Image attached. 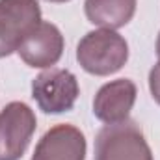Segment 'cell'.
<instances>
[{
    "label": "cell",
    "instance_id": "cell-1",
    "mask_svg": "<svg viewBox=\"0 0 160 160\" xmlns=\"http://www.w3.org/2000/svg\"><path fill=\"white\" fill-rule=\"evenodd\" d=\"M80 67L95 77H108L118 73L128 60V45L116 30L88 32L77 47Z\"/></svg>",
    "mask_w": 160,
    "mask_h": 160
},
{
    "label": "cell",
    "instance_id": "cell-2",
    "mask_svg": "<svg viewBox=\"0 0 160 160\" xmlns=\"http://www.w3.org/2000/svg\"><path fill=\"white\" fill-rule=\"evenodd\" d=\"M95 160H153L151 147L132 119L104 125L95 138Z\"/></svg>",
    "mask_w": 160,
    "mask_h": 160
},
{
    "label": "cell",
    "instance_id": "cell-3",
    "mask_svg": "<svg viewBox=\"0 0 160 160\" xmlns=\"http://www.w3.org/2000/svg\"><path fill=\"white\" fill-rule=\"evenodd\" d=\"M34 110L21 101H13L0 110V160H21L36 132Z\"/></svg>",
    "mask_w": 160,
    "mask_h": 160
},
{
    "label": "cell",
    "instance_id": "cell-4",
    "mask_svg": "<svg viewBox=\"0 0 160 160\" xmlns=\"http://www.w3.org/2000/svg\"><path fill=\"white\" fill-rule=\"evenodd\" d=\"M39 22L38 0H0V58L17 52L24 38Z\"/></svg>",
    "mask_w": 160,
    "mask_h": 160
},
{
    "label": "cell",
    "instance_id": "cell-5",
    "mask_svg": "<svg viewBox=\"0 0 160 160\" xmlns=\"http://www.w3.org/2000/svg\"><path fill=\"white\" fill-rule=\"evenodd\" d=\"M78 95V80L67 69L50 67L32 82V97L45 114H63L73 110Z\"/></svg>",
    "mask_w": 160,
    "mask_h": 160
},
{
    "label": "cell",
    "instance_id": "cell-6",
    "mask_svg": "<svg viewBox=\"0 0 160 160\" xmlns=\"http://www.w3.org/2000/svg\"><path fill=\"white\" fill-rule=\"evenodd\" d=\"M65 41L60 28L52 22L41 21L39 24L24 38L19 47V56L28 67L47 69L60 62Z\"/></svg>",
    "mask_w": 160,
    "mask_h": 160
},
{
    "label": "cell",
    "instance_id": "cell-7",
    "mask_svg": "<svg viewBox=\"0 0 160 160\" xmlns=\"http://www.w3.org/2000/svg\"><path fill=\"white\" fill-rule=\"evenodd\" d=\"M32 160H86V138L75 125L60 123L41 136Z\"/></svg>",
    "mask_w": 160,
    "mask_h": 160
},
{
    "label": "cell",
    "instance_id": "cell-8",
    "mask_svg": "<svg viewBox=\"0 0 160 160\" xmlns=\"http://www.w3.org/2000/svg\"><path fill=\"white\" fill-rule=\"evenodd\" d=\"M136 84L130 78L112 80L101 86V89L97 91L93 99V114L106 125L128 119V114L136 102Z\"/></svg>",
    "mask_w": 160,
    "mask_h": 160
},
{
    "label": "cell",
    "instance_id": "cell-9",
    "mask_svg": "<svg viewBox=\"0 0 160 160\" xmlns=\"http://www.w3.org/2000/svg\"><path fill=\"white\" fill-rule=\"evenodd\" d=\"M86 17L91 24L118 30L128 24L136 13V0H86Z\"/></svg>",
    "mask_w": 160,
    "mask_h": 160
},
{
    "label": "cell",
    "instance_id": "cell-10",
    "mask_svg": "<svg viewBox=\"0 0 160 160\" xmlns=\"http://www.w3.org/2000/svg\"><path fill=\"white\" fill-rule=\"evenodd\" d=\"M149 89H151V95H153L155 102L160 104V62L149 73Z\"/></svg>",
    "mask_w": 160,
    "mask_h": 160
},
{
    "label": "cell",
    "instance_id": "cell-11",
    "mask_svg": "<svg viewBox=\"0 0 160 160\" xmlns=\"http://www.w3.org/2000/svg\"><path fill=\"white\" fill-rule=\"evenodd\" d=\"M157 56H158V62H160V34H158V39H157Z\"/></svg>",
    "mask_w": 160,
    "mask_h": 160
},
{
    "label": "cell",
    "instance_id": "cell-12",
    "mask_svg": "<svg viewBox=\"0 0 160 160\" xmlns=\"http://www.w3.org/2000/svg\"><path fill=\"white\" fill-rule=\"evenodd\" d=\"M47 2H54V4H63V2H69V0H47Z\"/></svg>",
    "mask_w": 160,
    "mask_h": 160
}]
</instances>
